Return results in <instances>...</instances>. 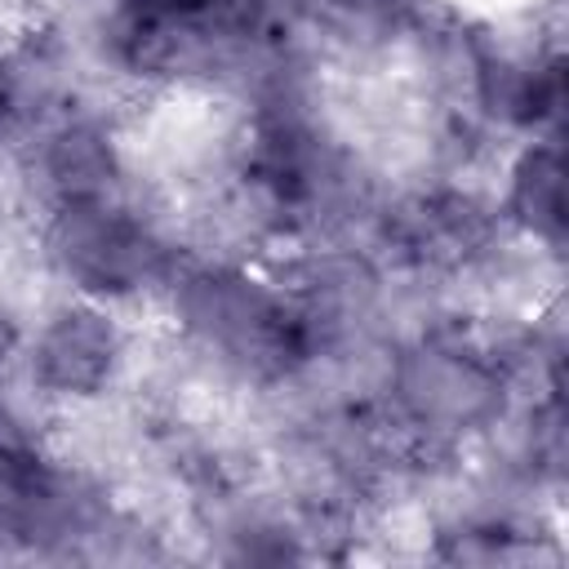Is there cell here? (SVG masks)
<instances>
[{
	"label": "cell",
	"mask_w": 569,
	"mask_h": 569,
	"mask_svg": "<svg viewBox=\"0 0 569 569\" xmlns=\"http://www.w3.org/2000/svg\"><path fill=\"white\" fill-rule=\"evenodd\" d=\"M22 342H27V316L22 307L0 289V373H9L22 356Z\"/></svg>",
	"instance_id": "obj_3"
},
{
	"label": "cell",
	"mask_w": 569,
	"mask_h": 569,
	"mask_svg": "<svg viewBox=\"0 0 569 569\" xmlns=\"http://www.w3.org/2000/svg\"><path fill=\"white\" fill-rule=\"evenodd\" d=\"M133 356V320L120 307L62 293L27 325L18 373L53 405H84L120 391Z\"/></svg>",
	"instance_id": "obj_1"
},
{
	"label": "cell",
	"mask_w": 569,
	"mask_h": 569,
	"mask_svg": "<svg viewBox=\"0 0 569 569\" xmlns=\"http://www.w3.org/2000/svg\"><path fill=\"white\" fill-rule=\"evenodd\" d=\"M493 196L511 236L551 253L565 249V156L556 138H520L502 156Z\"/></svg>",
	"instance_id": "obj_2"
}]
</instances>
